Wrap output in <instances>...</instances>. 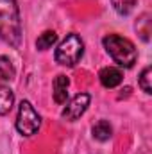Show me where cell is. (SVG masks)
I'll return each mask as SVG.
<instances>
[{"label": "cell", "mask_w": 152, "mask_h": 154, "mask_svg": "<svg viewBox=\"0 0 152 154\" xmlns=\"http://www.w3.org/2000/svg\"><path fill=\"white\" fill-rule=\"evenodd\" d=\"M0 39L13 48L22 45L23 29L16 0H0Z\"/></svg>", "instance_id": "obj_1"}, {"label": "cell", "mask_w": 152, "mask_h": 154, "mask_svg": "<svg viewBox=\"0 0 152 154\" xmlns=\"http://www.w3.org/2000/svg\"><path fill=\"white\" fill-rule=\"evenodd\" d=\"M102 45L106 52L111 56V59L122 68H132L138 61L136 45L129 38H123L120 34H108L102 38Z\"/></svg>", "instance_id": "obj_2"}, {"label": "cell", "mask_w": 152, "mask_h": 154, "mask_svg": "<svg viewBox=\"0 0 152 154\" xmlns=\"http://www.w3.org/2000/svg\"><path fill=\"white\" fill-rule=\"evenodd\" d=\"M82 56H84V41L75 32L66 34V38L57 45V48L54 52L56 61L63 66H68V68L75 66L82 59Z\"/></svg>", "instance_id": "obj_3"}, {"label": "cell", "mask_w": 152, "mask_h": 154, "mask_svg": "<svg viewBox=\"0 0 152 154\" xmlns=\"http://www.w3.org/2000/svg\"><path fill=\"white\" fill-rule=\"evenodd\" d=\"M41 127V116L34 109V106L29 100H22L18 106V115H16V131L22 136H32L36 134Z\"/></svg>", "instance_id": "obj_4"}, {"label": "cell", "mask_w": 152, "mask_h": 154, "mask_svg": "<svg viewBox=\"0 0 152 154\" xmlns=\"http://www.w3.org/2000/svg\"><path fill=\"white\" fill-rule=\"evenodd\" d=\"M90 102H91L90 93H77L75 97L65 106L61 116H63L65 120H68V122H75V120H79L81 116L88 111Z\"/></svg>", "instance_id": "obj_5"}, {"label": "cell", "mask_w": 152, "mask_h": 154, "mask_svg": "<svg viewBox=\"0 0 152 154\" xmlns=\"http://www.w3.org/2000/svg\"><path fill=\"white\" fill-rule=\"evenodd\" d=\"M99 79H100V84L104 88H116L122 81H123V74L120 68H114V66H106L99 72Z\"/></svg>", "instance_id": "obj_6"}, {"label": "cell", "mask_w": 152, "mask_h": 154, "mask_svg": "<svg viewBox=\"0 0 152 154\" xmlns=\"http://www.w3.org/2000/svg\"><path fill=\"white\" fill-rule=\"evenodd\" d=\"M68 86H70V79L66 75L59 74V75L54 79V91H52V95H54V100H56L57 104H66V99H68Z\"/></svg>", "instance_id": "obj_7"}, {"label": "cell", "mask_w": 152, "mask_h": 154, "mask_svg": "<svg viewBox=\"0 0 152 154\" xmlns=\"http://www.w3.org/2000/svg\"><path fill=\"white\" fill-rule=\"evenodd\" d=\"M91 134L95 140L99 142H108L111 136H113V127L108 120H99L93 127H91Z\"/></svg>", "instance_id": "obj_8"}, {"label": "cell", "mask_w": 152, "mask_h": 154, "mask_svg": "<svg viewBox=\"0 0 152 154\" xmlns=\"http://www.w3.org/2000/svg\"><path fill=\"white\" fill-rule=\"evenodd\" d=\"M14 106V93L9 86L0 84V115H7Z\"/></svg>", "instance_id": "obj_9"}, {"label": "cell", "mask_w": 152, "mask_h": 154, "mask_svg": "<svg viewBox=\"0 0 152 154\" xmlns=\"http://www.w3.org/2000/svg\"><path fill=\"white\" fill-rule=\"evenodd\" d=\"M136 32L140 34V38L143 41H149L150 38V14L149 13H143L138 22H136Z\"/></svg>", "instance_id": "obj_10"}, {"label": "cell", "mask_w": 152, "mask_h": 154, "mask_svg": "<svg viewBox=\"0 0 152 154\" xmlns=\"http://www.w3.org/2000/svg\"><path fill=\"white\" fill-rule=\"evenodd\" d=\"M57 41V34L56 31H45L39 34V38L36 39V48L38 50H48L54 47V43Z\"/></svg>", "instance_id": "obj_11"}, {"label": "cell", "mask_w": 152, "mask_h": 154, "mask_svg": "<svg viewBox=\"0 0 152 154\" xmlns=\"http://www.w3.org/2000/svg\"><path fill=\"white\" fill-rule=\"evenodd\" d=\"M16 75V70L7 56H0V77L4 81H13Z\"/></svg>", "instance_id": "obj_12"}, {"label": "cell", "mask_w": 152, "mask_h": 154, "mask_svg": "<svg viewBox=\"0 0 152 154\" xmlns=\"http://www.w3.org/2000/svg\"><path fill=\"white\" fill-rule=\"evenodd\" d=\"M138 86H140L147 95L152 93V68L150 66H145V68L141 70V74L138 77Z\"/></svg>", "instance_id": "obj_13"}, {"label": "cell", "mask_w": 152, "mask_h": 154, "mask_svg": "<svg viewBox=\"0 0 152 154\" xmlns=\"http://www.w3.org/2000/svg\"><path fill=\"white\" fill-rule=\"evenodd\" d=\"M111 4H113L114 11L118 13V14H122V16H127L132 9H134V5H136V0H111Z\"/></svg>", "instance_id": "obj_14"}]
</instances>
